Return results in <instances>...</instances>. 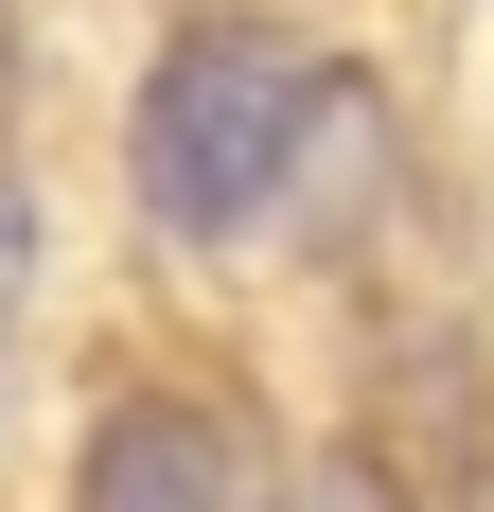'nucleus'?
Listing matches in <instances>:
<instances>
[{"mask_svg":"<svg viewBox=\"0 0 494 512\" xmlns=\"http://www.w3.org/2000/svg\"><path fill=\"white\" fill-rule=\"evenodd\" d=\"M18 283H36V195H18V159H0V354H18Z\"/></svg>","mask_w":494,"mask_h":512,"instance_id":"7ed1b4c3","label":"nucleus"},{"mask_svg":"<svg viewBox=\"0 0 494 512\" xmlns=\"http://www.w3.org/2000/svg\"><path fill=\"white\" fill-rule=\"evenodd\" d=\"M71 512H230V442H212L195 407H106L89 424V477H71Z\"/></svg>","mask_w":494,"mask_h":512,"instance_id":"f03ea898","label":"nucleus"},{"mask_svg":"<svg viewBox=\"0 0 494 512\" xmlns=\"http://www.w3.org/2000/svg\"><path fill=\"white\" fill-rule=\"evenodd\" d=\"M318 106H336V71H318L283 18H177V36H159V71H142V124H124L142 230H177V248H230L247 212L300 177Z\"/></svg>","mask_w":494,"mask_h":512,"instance_id":"f257e3e1","label":"nucleus"},{"mask_svg":"<svg viewBox=\"0 0 494 512\" xmlns=\"http://www.w3.org/2000/svg\"><path fill=\"white\" fill-rule=\"evenodd\" d=\"M318 512H406V495H389L371 460H336V495H318Z\"/></svg>","mask_w":494,"mask_h":512,"instance_id":"20e7f679","label":"nucleus"}]
</instances>
